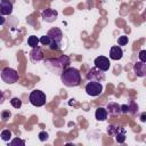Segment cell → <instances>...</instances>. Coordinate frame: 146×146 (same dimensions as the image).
<instances>
[{
	"mask_svg": "<svg viewBox=\"0 0 146 146\" xmlns=\"http://www.w3.org/2000/svg\"><path fill=\"white\" fill-rule=\"evenodd\" d=\"M60 80L66 87H78L81 82V74L75 67H66L60 73Z\"/></svg>",
	"mask_w": 146,
	"mask_h": 146,
	"instance_id": "6da1fadb",
	"label": "cell"
},
{
	"mask_svg": "<svg viewBox=\"0 0 146 146\" xmlns=\"http://www.w3.org/2000/svg\"><path fill=\"white\" fill-rule=\"evenodd\" d=\"M46 66L54 73L60 74L66 67H68L70 64V58L66 55H62L58 58H49L44 60Z\"/></svg>",
	"mask_w": 146,
	"mask_h": 146,
	"instance_id": "7a4b0ae2",
	"label": "cell"
},
{
	"mask_svg": "<svg viewBox=\"0 0 146 146\" xmlns=\"http://www.w3.org/2000/svg\"><path fill=\"white\" fill-rule=\"evenodd\" d=\"M47 35L50 38V43H49V48L51 50H58L60 42L63 40V32L58 27H52L48 31Z\"/></svg>",
	"mask_w": 146,
	"mask_h": 146,
	"instance_id": "3957f363",
	"label": "cell"
},
{
	"mask_svg": "<svg viewBox=\"0 0 146 146\" xmlns=\"http://www.w3.org/2000/svg\"><path fill=\"white\" fill-rule=\"evenodd\" d=\"M29 100L30 103L33 105V106H36V107H40V106H43L47 102V97H46V94L41 90H38V89H34L30 92L29 95Z\"/></svg>",
	"mask_w": 146,
	"mask_h": 146,
	"instance_id": "277c9868",
	"label": "cell"
},
{
	"mask_svg": "<svg viewBox=\"0 0 146 146\" xmlns=\"http://www.w3.org/2000/svg\"><path fill=\"white\" fill-rule=\"evenodd\" d=\"M1 79L5 83L8 84H13L15 82H17L18 80V73L16 70L11 68V67H5L1 71Z\"/></svg>",
	"mask_w": 146,
	"mask_h": 146,
	"instance_id": "5b68a950",
	"label": "cell"
},
{
	"mask_svg": "<svg viewBox=\"0 0 146 146\" xmlns=\"http://www.w3.org/2000/svg\"><path fill=\"white\" fill-rule=\"evenodd\" d=\"M86 92L91 97L99 96L103 92V84L97 81H89L86 84Z\"/></svg>",
	"mask_w": 146,
	"mask_h": 146,
	"instance_id": "8992f818",
	"label": "cell"
},
{
	"mask_svg": "<svg viewBox=\"0 0 146 146\" xmlns=\"http://www.w3.org/2000/svg\"><path fill=\"white\" fill-rule=\"evenodd\" d=\"M87 79L89 81H97V82H103L105 80V72L97 68L96 66L90 68L88 72H87Z\"/></svg>",
	"mask_w": 146,
	"mask_h": 146,
	"instance_id": "52a82bcc",
	"label": "cell"
},
{
	"mask_svg": "<svg viewBox=\"0 0 146 146\" xmlns=\"http://www.w3.org/2000/svg\"><path fill=\"white\" fill-rule=\"evenodd\" d=\"M94 64H95V66L97 68H99V70H102L104 72L108 71L110 70V66H111L110 59L107 57H105V56H98V57H96L95 60H94Z\"/></svg>",
	"mask_w": 146,
	"mask_h": 146,
	"instance_id": "ba28073f",
	"label": "cell"
},
{
	"mask_svg": "<svg viewBox=\"0 0 146 146\" xmlns=\"http://www.w3.org/2000/svg\"><path fill=\"white\" fill-rule=\"evenodd\" d=\"M41 17L43 18V21H46L48 23H51V22H55L57 19L58 11L55 10V9H51V8H47L41 13Z\"/></svg>",
	"mask_w": 146,
	"mask_h": 146,
	"instance_id": "9c48e42d",
	"label": "cell"
},
{
	"mask_svg": "<svg viewBox=\"0 0 146 146\" xmlns=\"http://www.w3.org/2000/svg\"><path fill=\"white\" fill-rule=\"evenodd\" d=\"M43 57H44V55H43V51L40 47H34L30 51V59H31L32 63L41 62L43 59Z\"/></svg>",
	"mask_w": 146,
	"mask_h": 146,
	"instance_id": "30bf717a",
	"label": "cell"
},
{
	"mask_svg": "<svg viewBox=\"0 0 146 146\" xmlns=\"http://www.w3.org/2000/svg\"><path fill=\"white\" fill-rule=\"evenodd\" d=\"M14 6L13 2L9 0H0V14L6 16V15H10L13 13Z\"/></svg>",
	"mask_w": 146,
	"mask_h": 146,
	"instance_id": "8fae6325",
	"label": "cell"
},
{
	"mask_svg": "<svg viewBox=\"0 0 146 146\" xmlns=\"http://www.w3.org/2000/svg\"><path fill=\"white\" fill-rule=\"evenodd\" d=\"M106 111H107V114H110L111 116H117L121 114V105H119L117 103L111 102L106 105Z\"/></svg>",
	"mask_w": 146,
	"mask_h": 146,
	"instance_id": "7c38bea8",
	"label": "cell"
},
{
	"mask_svg": "<svg viewBox=\"0 0 146 146\" xmlns=\"http://www.w3.org/2000/svg\"><path fill=\"white\" fill-rule=\"evenodd\" d=\"M123 57V50L120 46H113L110 49V58L113 60H119Z\"/></svg>",
	"mask_w": 146,
	"mask_h": 146,
	"instance_id": "4fadbf2b",
	"label": "cell"
},
{
	"mask_svg": "<svg viewBox=\"0 0 146 146\" xmlns=\"http://www.w3.org/2000/svg\"><path fill=\"white\" fill-rule=\"evenodd\" d=\"M133 72L137 74V76L139 78H143L146 75V64L144 62H137L135 65H133Z\"/></svg>",
	"mask_w": 146,
	"mask_h": 146,
	"instance_id": "5bb4252c",
	"label": "cell"
},
{
	"mask_svg": "<svg viewBox=\"0 0 146 146\" xmlns=\"http://www.w3.org/2000/svg\"><path fill=\"white\" fill-rule=\"evenodd\" d=\"M107 111H106V108H104V107H98L97 110H96V112H95V117L97 119V121H105L106 119H107Z\"/></svg>",
	"mask_w": 146,
	"mask_h": 146,
	"instance_id": "9a60e30c",
	"label": "cell"
},
{
	"mask_svg": "<svg viewBox=\"0 0 146 146\" xmlns=\"http://www.w3.org/2000/svg\"><path fill=\"white\" fill-rule=\"evenodd\" d=\"M125 133H127L125 129H124L123 127H120L119 131H117L116 135L114 136V137H115V140H116L117 143H120V144L124 143V141H125Z\"/></svg>",
	"mask_w": 146,
	"mask_h": 146,
	"instance_id": "2e32d148",
	"label": "cell"
},
{
	"mask_svg": "<svg viewBox=\"0 0 146 146\" xmlns=\"http://www.w3.org/2000/svg\"><path fill=\"white\" fill-rule=\"evenodd\" d=\"M11 131L9 130V129H5V130H2L1 131V133H0V138L3 140V141H9L10 139H11Z\"/></svg>",
	"mask_w": 146,
	"mask_h": 146,
	"instance_id": "e0dca14e",
	"label": "cell"
},
{
	"mask_svg": "<svg viewBox=\"0 0 146 146\" xmlns=\"http://www.w3.org/2000/svg\"><path fill=\"white\" fill-rule=\"evenodd\" d=\"M138 112V105L133 102V100H130L129 104H128V113L130 114H136Z\"/></svg>",
	"mask_w": 146,
	"mask_h": 146,
	"instance_id": "ac0fdd59",
	"label": "cell"
},
{
	"mask_svg": "<svg viewBox=\"0 0 146 146\" xmlns=\"http://www.w3.org/2000/svg\"><path fill=\"white\" fill-rule=\"evenodd\" d=\"M27 44H29L30 47H32V48L38 47V44H39V39H38L35 35H30L29 39H27Z\"/></svg>",
	"mask_w": 146,
	"mask_h": 146,
	"instance_id": "d6986e66",
	"label": "cell"
},
{
	"mask_svg": "<svg viewBox=\"0 0 146 146\" xmlns=\"http://www.w3.org/2000/svg\"><path fill=\"white\" fill-rule=\"evenodd\" d=\"M119 129H120V127H117V125H113V124H111V125H108V127H107V133H108L110 136H112V137H114V136L116 135V132L119 131Z\"/></svg>",
	"mask_w": 146,
	"mask_h": 146,
	"instance_id": "ffe728a7",
	"label": "cell"
},
{
	"mask_svg": "<svg viewBox=\"0 0 146 146\" xmlns=\"http://www.w3.org/2000/svg\"><path fill=\"white\" fill-rule=\"evenodd\" d=\"M10 104H11V106H13L14 108H21V106H22V100H21L18 97H13V98L10 99Z\"/></svg>",
	"mask_w": 146,
	"mask_h": 146,
	"instance_id": "44dd1931",
	"label": "cell"
},
{
	"mask_svg": "<svg viewBox=\"0 0 146 146\" xmlns=\"http://www.w3.org/2000/svg\"><path fill=\"white\" fill-rule=\"evenodd\" d=\"M128 41H129L128 36L121 35V36H119V39H117V44H119V46H125V44L128 43Z\"/></svg>",
	"mask_w": 146,
	"mask_h": 146,
	"instance_id": "7402d4cb",
	"label": "cell"
},
{
	"mask_svg": "<svg viewBox=\"0 0 146 146\" xmlns=\"http://www.w3.org/2000/svg\"><path fill=\"white\" fill-rule=\"evenodd\" d=\"M39 42L42 43L43 46H49V43H50V38H49L48 35H42V36L39 39Z\"/></svg>",
	"mask_w": 146,
	"mask_h": 146,
	"instance_id": "603a6c76",
	"label": "cell"
},
{
	"mask_svg": "<svg viewBox=\"0 0 146 146\" xmlns=\"http://www.w3.org/2000/svg\"><path fill=\"white\" fill-rule=\"evenodd\" d=\"M11 146H16V145H21V146H24L25 145V141L23 139H19V138H15L13 139L10 143H9Z\"/></svg>",
	"mask_w": 146,
	"mask_h": 146,
	"instance_id": "cb8c5ba5",
	"label": "cell"
},
{
	"mask_svg": "<svg viewBox=\"0 0 146 146\" xmlns=\"http://www.w3.org/2000/svg\"><path fill=\"white\" fill-rule=\"evenodd\" d=\"M39 139L41 140V141H46V140H48V137H49V135H48V132H46V131H41V132H39Z\"/></svg>",
	"mask_w": 146,
	"mask_h": 146,
	"instance_id": "d4e9b609",
	"label": "cell"
},
{
	"mask_svg": "<svg viewBox=\"0 0 146 146\" xmlns=\"http://www.w3.org/2000/svg\"><path fill=\"white\" fill-rule=\"evenodd\" d=\"M10 116H11V113H10L9 111H2V113H1V119H2V121L6 122Z\"/></svg>",
	"mask_w": 146,
	"mask_h": 146,
	"instance_id": "484cf974",
	"label": "cell"
},
{
	"mask_svg": "<svg viewBox=\"0 0 146 146\" xmlns=\"http://www.w3.org/2000/svg\"><path fill=\"white\" fill-rule=\"evenodd\" d=\"M139 60L146 63V50H141L139 52Z\"/></svg>",
	"mask_w": 146,
	"mask_h": 146,
	"instance_id": "4316f807",
	"label": "cell"
},
{
	"mask_svg": "<svg viewBox=\"0 0 146 146\" xmlns=\"http://www.w3.org/2000/svg\"><path fill=\"white\" fill-rule=\"evenodd\" d=\"M121 113H128V105L127 104L121 105Z\"/></svg>",
	"mask_w": 146,
	"mask_h": 146,
	"instance_id": "83f0119b",
	"label": "cell"
},
{
	"mask_svg": "<svg viewBox=\"0 0 146 146\" xmlns=\"http://www.w3.org/2000/svg\"><path fill=\"white\" fill-rule=\"evenodd\" d=\"M3 100H5V94L2 90H0V104H2Z\"/></svg>",
	"mask_w": 146,
	"mask_h": 146,
	"instance_id": "f1b7e54d",
	"label": "cell"
},
{
	"mask_svg": "<svg viewBox=\"0 0 146 146\" xmlns=\"http://www.w3.org/2000/svg\"><path fill=\"white\" fill-rule=\"evenodd\" d=\"M5 21H6V18H5V16L0 14V25H3V24H5Z\"/></svg>",
	"mask_w": 146,
	"mask_h": 146,
	"instance_id": "f546056e",
	"label": "cell"
},
{
	"mask_svg": "<svg viewBox=\"0 0 146 146\" xmlns=\"http://www.w3.org/2000/svg\"><path fill=\"white\" fill-rule=\"evenodd\" d=\"M145 117H146V114H145V113H141V115H140V121H141V122H145V121H146Z\"/></svg>",
	"mask_w": 146,
	"mask_h": 146,
	"instance_id": "4dcf8cb0",
	"label": "cell"
}]
</instances>
